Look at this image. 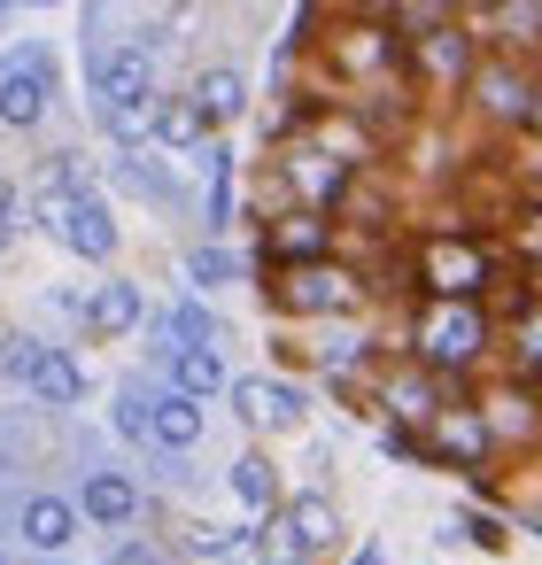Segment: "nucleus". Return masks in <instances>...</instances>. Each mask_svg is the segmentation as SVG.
Here are the masks:
<instances>
[{
	"mask_svg": "<svg viewBox=\"0 0 542 565\" xmlns=\"http://www.w3.org/2000/svg\"><path fill=\"white\" fill-rule=\"evenodd\" d=\"M488 341H496V318L480 302H418V318H411V364H426L442 380L472 372L488 356Z\"/></svg>",
	"mask_w": 542,
	"mask_h": 565,
	"instance_id": "obj_1",
	"label": "nucleus"
},
{
	"mask_svg": "<svg viewBox=\"0 0 542 565\" xmlns=\"http://www.w3.org/2000/svg\"><path fill=\"white\" fill-rule=\"evenodd\" d=\"M411 279L426 287V302H480L496 287V256H488V241L442 225V233H426L411 248Z\"/></svg>",
	"mask_w": 542,
	"mask_h": 565,
	"instance_id": "obj_2",
	"label": "nucleus"
},
{
	"mask_svg": "<svg viewBox=\"0 0 542 565\" xmlns=\"http://www.w3.org/2000/svg\"><path fill=\"white\" fill-rule=\"evenodd\" d=\"M272 295H279L287 310H302V318H357L372 287H364V271H349V264L318 256V264H287Z\"/></svg>",
	"mask_w": 542,
	"mask_h": 565,
	"instance_id": "obj_3",
	"label": "nucleus"
},
{
	"mask_svg": "<svg viewBox=\"0 0 542 565\" xmlns=\"http://www.w3.org/2000/svg\"><path fill=\"white\" fill-rule=\"evenodd\" d=\"M333 248V225H326V210H287V217H272L264 225V264H318Z\"/></svg>",
	"mask_w": 542,
	"mask_h": 565,
	"instance_id": "obj_4",
	"label": "nucleus"
},
{
	"mask_svg": "<svg viewBox=\"0 0 542 565\" xmlns=\"http://www.w3.org/2000/svg\"><path fill=\"white\" fill-rule=\"evenodd\" d=\"M225 395H233V411H241L256 434H287V426H302V387H287V380H256V372H248V380H233Z\"/></svg>",
	"mask_w": 542,
	"mask_h": 565,
	"instance_id": "obj_5",
	"label": "nucleus"
},
{
	"mask_svg": "<svg viewBox=\"0 0 542 565\" xmlns=\"http://www.w3.org/2000/svg\"><path fill=\"white\" fill-rule=\"evenodd\" d=\"M426 449H434V457H449V465H480V457L496 449V434H488V418H480V411L442 403V411H434V426H426Z\"/></svg>",
	"mask_w": 542,
	"mask_h": 565,
	"instance_id": "obj_6",
	"label": "nucleus"
},
{
	"mask_svg": "<svg viewBox=\"0 0 542 565\" xmlns=\"http://www.w3.org/2000/svg\"><path fill=\"white\" fill-rule=\"evenodd\" d=\"M47 102H55V71L40 63V55H24L9 78H0V125H17V132H32L40 117H47Z\"/></svg>",
	"mask_w": 542,
	"mask_h": 565,
	"instance_id": "obj_7",
	"label": "nucleus"
},
{
	"mask_svg": "<svg viewBox=\"0 0 542 565\" xmlns=\"http://www.w3.org/2000/svg\"><path fill=\"white\" fill-rule=\"evenodd\" d=\"M380 411H395V418H411V426H434V411H442V372H426V364L387 372V380H380Z\"/></svg>",
	"mask_w": 542,
	"mask_h": 565,
	"instance_id": "obj_8",
	"label": "nucleus"
},
{
	"mask_svg": "<svg viewBox=\"0 0 542 565\" xmlns=\"http://www.w3.org/2000/svg\"><path fill=\"white\" fill-rule=\"evenodd\" d=\"M148 441H156V449H194V441H202V395H187V387L156 395V403H148Z\"/></svg>",
	"mask_w": 542,
	"mask_h": 565,
	"instance_id": "obj_9",
	"label": "nucleus"
},
{
	"mask_svg": "<svg viewBox=\"0 0 542 565\" xmlns=\"http://www.w3.org/2000/svg\"><path fill=\"white\" fill-rule=\"evenodd\" d=\"M472 94H480V109H488L496 125H527V109H534V86H527L511 63H488V71L472 78Z\"/></svg>",
	"mask_w": 542,
	"mask_h": 565,
	"instance_id": "obj_10",
	"label": "nucleus"
},
{
	"mask_svg": "<svg viewBox=\"0 0 542 565\" xmlns=\"http://www.w3.org/2000/svg\"><path fill=\"white\" fill-rule=\"evenodd\" d=\"M287 179H295L302 210H318V202H333V194L349 186V163L326 156V148H295V156H287Z\"/></svg>",
	"mask_w": 542,
	"mask_h": 565,
	"instance_id": "obj_11",
	"label": "nucleus"
},
{
	"mask_svg": "<svg viewBox=\"0 0 542 565\" xmlns=\"http://www.w3.org/2000/svg\"><path fill=\"white\" fill-rule=\"evenodd\" d=\"M140 318H148V302H140L132 279H109V287L86 295V333H102V341H109V333H132Z\"/></svg>",
	"mask_w": 542,
	"mask_h": 565,
	"instance_id": "obj_12",
	"label": "nucleus"
},
{
	"mask_svg": "<svg viewBox=\"0 0 542 565\" xmlns=\"http://www.w3.org/2000/svg\"><path fill=\"white\" fill-rule=\"evenodd\" d=\"M148 132H156L163 148H202V140H210V109H202L194 94H171V102L148 109Z\"/></svg>",
	"mask_w": 542,
	"mask_h": 565,
	"instance_id": "obj_13",
	"label": "nucleus"
},
{
	"mask_svg": "<svg viewBox=\"0 0 542 565\" xmlns=\"http://www.w3.org/2000/svg\"><path fill=\"white\" fill-rule=\"evenodd\" d=\"M63 241H71L86 264H109V256H117V217H109V202L78 194V210H71V225H63Z\"/></svg>",
	"mask_w": 542,
	"mask_h": 565,
	"instance_id": "obj_14",
	"label": "nucleus"
},
{
	"mask_svg": "<svg viewBox=\"0 0 542 565\" xmlns=\"http://www.w3.org/2000/svg\"><path fill=\"white\" fill-rule=\"evenodd\" d=\"M418 71H426V78H442V86L472 78V40H465L457 24H434V32L418 40Z\"/></svg>",
	"mask_w": 542,
	"mask_h": 565,
	"instance_id": "obj_15",
	"label": "nucleus"
},
{
	"mask_svg": "<svg viewBox=\"0 0 542 565\" xmlns=\"http://www.w3.org/2000/svg\"><path fill=\"white\" fill-rule=\"evenodd\" d=\"M225 488H233V503H241V511H264V519L279 511V465H272V457H256V449H248V457H233Z\"/></svg>",
	"mask_w": 542,
	"mask_h": 565,
	"instance_id": "obj_16",
	"label": "nucleus"
},
{
	"mask_svg": "<svg viewBox=\"0 0 542 565\" xmlns=\"http://www.w3.org/2000/svg\"><path fill=\"white\" fill-rule=\"evenodd\" d=\"M78 511H86L94 526H125V519L140 511V488H132L125 472H94V480H86V495H78Z\"/></svg>",
	"mask_w": 542,
	"mask_h": 565,
	"instance_id": "obj_17",
	"label": "nucleus"
},
{
	"mask_svg": "<svg viewBox=\"0 0 542 565\" xmlns=\"http://www.w3.org/2000/svg\"><path fill=\"white\" fill-rule=\"evenodd\" d=\"M78 534V503H63V495H32L24 503V542L32 550H63Z\"/></svg>",
	"mask_w": 542,
	"mask_h": 565,
	"instance_id": "obj_18",
	"label": "nucleus"
},
{
	"mask_svg": "<svg viewBox=\"0 0 542 565\" xmlns=\"http://www.w3.org/2000/svg\"><path fill=\"white\" fill-rule=\"evenodd\" d=\"M156 94V71H148V47H125L102 63V102H148Z\"/></svg>",
	"mask_w": 542,
	"mask_h": 565,
	"instance_id": "obj_19",
	"label": "nucleus"
},
{
	"mask_svg": "<svg viewBox=\"0 0 542 565\" xmlns=\"http://www.w3.org/2000/svg\"><path fill=\"white\" fill-rule=\"evenodd\" d=\"M156 341H163V356H171V349H217V318H210L202 302H179V310L156 318Z\"/></svg>",
	"mask_w": 542,
	"mask_h": 565,
	"instance_id": "obj_20",
	"label": "nucleus"
},
{
	"mask_svg": "<svg viewBox=\"0 0 542 565\" xmlns=\"http://www.w3.org/2000/svg\"><path fill=\"white\" fill-rule=\"evenodd\" d=\"M32 395L40 403H78L86 395V372H78V356H63V349H40V364H32Z\"/></svg>",
	"mask_w": 542,
	"mask_h": 565,
	"instance_id": "obj_21",
	"label": "nucleus"
},
{
	"mask_svg": "<svg viewBox=\"0 0 542 565\" xmlns=\"http://www.w3.org/2000/svg\"><path fill=\"white\" fill-rule=\"evenodd\" d=\"M480 418H488L496 441H527V434H534V395H527V387H496V395L480 403Z\"/></svg>",
	"mask_w": 542,
	"mask_h": 565,
	"instance_id": "obj_22",
	"label": "nucleus"
},
{
	"mask_svg": "<svg viewBox=\"0 0 542 565\" xmlns=\"http://www.w3.org/2000/svg\"><path fill=\"white\" fill-rule=\"evenodd\" d=\"M171 387L217 395V387H233V380H225V356H217V349H171Z\"/></svg>",
	"mask_w": 542,
	"mask_h": 565,
	"instance_id": "obj_23",
	"label": "nucleus"
},
{
	"mask_svg": "<svg viewBox=\"0 0 542 565\" xmlns=\"http://www.w3.org/2000/svg\"><path fill=\"white\" fill-rule=\"evenodd\" d=\"M194 102L210 109V125H233V117L248 109V86H241V71H202V86H194Z\"/></svg>",
	"mask_w": 542,
	"mask_h": 565,
	"instance_id": "obj_24",
	"label": "nucleus"
},
{
	"mask_svg": "<svg viewBox=\"0 0 542 565\" xmlns=\"http://www.w3.org/2000/svg\"><path fill=\"white\" fill-rule=\"evenodd\" d=\"M341 63H349V71H387V63H395V47H387V32H380V24H364V32H341Z\"/></svg>",
	"mask_w": 542,
	"mask_h": 565,
	"instance_id": "obj_25",
	"label": "nucleus"
},
{
	"mask_svg": "<svg viewBox=\"0 0 542 565\" xmlns=\"http://www.w3.org/2000/svg\"><path fill=\"white\" fill-rule=\"evenodd\" d=\"M511 364H519V380H527V387L542 380V302L511 326Z\"/></svg>",
	"mask_w": 542,
	"mask_h": 565,
	"instance_id": "obj_26",
	"label": "nucleus"
},
{
	"mask_svg": "<svg viewBox=\"0 0 542 565\" xmlns=\"http://www.w3.org/2000/svg\"><path fill=\"white\" fill-rule=\"evenodd\" d=\"M187 279H194V287H233V279H241V256H233V248H194V256H187Z\"/></svg>",
	"mask_w": 542,
	"mask_h": 565,
	"instance_id": "obj_27",
	"label": "nucleus"
},
{
	"mask_svg": "<svg viewBox=\"0 0 542 565\" xmlns=\"http://www.w3.org/2000/svg\"><path fill=\"white\" fill-rule=\"evenodd\" d=\"M511 248L542 271V210H519V217H511Z\"/></svg>",
	"mask_w": 542,
	"mask_h": 565,
	"instance_id": "obj_28",
	"label": "nucleus"
},
{
	"mask_svg": "<svg viewBox=\"0 0 542 565\" xmlns=\"http://www.w3.org/2000/svg\"><path fill=\"white\" fill-rule=\"evenodd\" d=\"M465 542H480V550H503V519H496V511H465Z\"/></svg>",
	"mask_w": 542,
	"mask_h": 565,
	"instance_id": "obj_29",
	"label": "nucleus"
},
{
	"mask_svg": "<svg viewBox=\"0 0 542 565\" xmlns=\"http://www.w3.org/2000/svg\"><path fill=\"white\" fill-rule=\"evenodd\" d=\"M117 434L148 441V403H140V395H125V403H117Z\"/></svg>",
	"mask_w": 542,
	"mask_h": 565,
	"instance_id": "obj_30",
	"label": "nucleus"
},
{
	"mask_svg": "<svg viewBox=\"0 0 542 565\" xmlns=\"http://www.w3.org/2000/svg\"><path fill=\"white\" fill-rule=\"evenodd\" d=\"M0 349H9V372H17V380H32V364H40V341H24V333H17V341H0Z\"/></svg>",
	"mask_w": 542,
	"mask_h": 565,
	"instance_id": "obj_31",
	"label": "nucleus"
},
{
	"mask_svg": "<svg viewBox=\"0 0 542 565\" xmlns=\"http://www.w3.org/2000/svg\"><path fill=\"white\" fill-rule=\"evenodd\" d=\"M194 550H202V557H233V534H217V526H194Z\"/></svg>",
	"mask_w": 542,
	"mask_h": 565,
	"instance_id": "obj_32",
	"label": "nucleus"
},
{
	"mask_svg": "<svg viewBox=\"0 0 542 565\" xmlns=\"http://www.w3.org/2000/svg\"><path fill=\"white\" fill-rule=\"evenodd\" d=\"M117 565H163V557H156L148 542H125V550H117Z\"/></svg>",
	"mask_w": 542,
	"mask_h": 565,
	"instance_id": "obj_33",
	"label": "nucleus"
},
{
	"mask_svg": "<svg viewBox=\"0 0 542 565\" xmlns=\"http://www.w3.org/2000/svg\"><path fill=\"white\" fill-rule=\"evenodd\" d=\"M9 210H17V186H9V179H0V217H9Z\"/></svg>",
	"mask_w": 542,
	"mask_h": 565,
	"instance_id": "obj_34",
	"label": "nucleus"
},
{
	"mask_svg": "<svg viewBox=\"0 0 542 565\" xmlns=\"http://www.w3.org/2000/svg\"><path fill=\"white\" fill-rule=\"evenodd\" d=\"M527 125H534V132H542V86H534V109H527Z\"/></svg>",
	"mask_w": 542,
	"mask_h": 565,
	"instance_id": "obj_35",
	"label": "nucleus"
},
{
	"mask_svg": "<svg viewBox=\"0 0 542 565\" xmlns=\"http://www.w3.org/2000/svg\"><path fill=\"white\" fill-rule=\"evenodd\" d=\"M349 565H387V557H380V550H364V557H349Z\"/></svg>",
	"mask_w": 542,
	"mask_h": 565,
	"instance_id": "obj_36",
	"label": "nucleus"
},
{
	"mask_svg": "<svg viewBox=\"0 0 542 565\" xmlns=\"http://www.w3.org/2000/svg\"><path fill=\"white\" fill-rule=\"evenodd\" d=\"M457 9H503V0H457Z\"/></svg>",
	"mask_w": 542,
	"mask_h": 565,
	"instance_id": "obj_37",
	"label": "nucleus"
},
{
	"mask_svg": "<svg viewBox=\"0 0 542 565\" xmlns=\"http://www.w3.org/2000/svg\"><path fill=\"white\" fill-rule=\"evenodd\" d=\"M0 248H9V217H0Z\"/></svg>",
	"mask_w": 542,
	"mask_h": 565,
	"instance_id": "obj_38",
	"label": "nucleus"
},
{
	"mask_svg": "<svg viewBox=\"0 0 542 565\" xmlns=\"http://www.w3.org/2000/svg\"><path fill=\"white\" fill-rule=\"evenodd\" d=\"M32 9H47V0H32Z\"/></svg>",
	"mask_w": 542,
	"mask_h": 565,
	"instance_id": "obj_39",
	"label": "nucleus"
},
{
	"mask_svg": "<svg viewBox=\"0 0 542 565\" xmlns=\"http://www.w3.org/2000/svg\"><path fill=\"white\" fill-rule=\"evenodd\" d=\"M0 9H9V0H0Z\"/></svg>",
	"mask_w": 542,
	"mask_h": 565,
	"instance_id": "obj_40",
	"label": "nucleus"
},
{
	"mask_svg": "<svg viewBox=\"0 0 542 565\" xmlns=\"http://www.w3.org/2000/svg\"><path fill=\"white\" fill-rule=\"evenodd\" d=\"M0 565H9V557H0Z\"/></svg>",
	"mask_w": 542,
	"mask_h": 565,
	"instance_id": "obj_41",
	"label": "nucleus"
}]
</instances>
